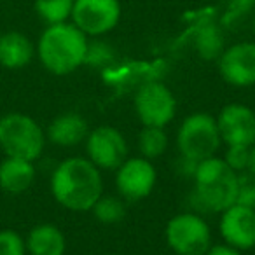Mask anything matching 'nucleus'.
<instances>
[{
  "mask_svg": "<svg viewBox=\"0 0 255 255\" xmlns=\"http://www.w3.org/2000/svg\"><path fill=\"white\" fill-rule=\"evenodd\" d=\"M49 187L60 206L70 212H91L103 196L102 170L88 157H67L53 170Z\"/></svg>",
  "mask_w": 255,
  "mask_h": 255,
  "instance_id": "obj_1",
  "label": "nucleus"
},
{
  "mask_svg": "<svg viewBox=\"0 0 255 255\" xmlns=\"http://www.w3.org/2000/svg\"><path fill=\"white\" fill-rule=\"evenodd\" d=\"M219 74L229 86H255V42L245 40L226 47L219 56Z\"/></svg>",
  "mask_w": 255,
  "mask_h": 255,
  "instance_id": "obj_12",
  "label": "nucleus"
},
{
  "mask_svg": "<svg viewBox=\"0 0 255 255\" xmlns=\"http://www.w3.org/2000/svg\"><path fill=\"white\" fill-rule=\"evenodd\" d=\"M236 203L255 210V177H252L247 171L240 173V192H238Z\"/></svg>",
  "mask_w": 255,
  "mask_h": 255,
  "instance_id": "obj_24",
  "label": "nucleus"
},
{
  "mask_svg": "<svg viewBox=\"0 0 255 255\" xmlns=\"http://www.w3.org/2000/svg\"><path fill=\"white\" fill-rule=\"evenodd\" d=\"M192 201L196 213H222L238 201L240 173L224 157H208L198 163L194 171Z\"/></svg>",
  "mask_w": 255,
  "mask_h": 255,
  "instance_id": "obj_2",
  "label": "nucleus"
},
{
  "mask_svg": "<svg viewBox=\"0 0 255 255\" xmlns=\"http://www.w3.org/2000/svg\"><path fill=\"white\" fill-rule=\"evenodd\" d=\"M219 231L224 243L240 252L255 248V210L234 203L220 213Z\"/></svg>",
  "mask_w": 255,
  "mask_h": 255,
  "instance_id": "obj_13",
  "label": "nucleus"
},
{
  "mask_svg": "<svg viewBox=\"0 0 255 255\" xmlns=\"http://www.w3.org/2000/svg\"><path fill=\"white\" fill-rule=\"evenodd\" d=\"M133 105L142 126L166 128L177 114V98L171 89L159 81L140 86L133 98Z\"/></svg>",
  "mask_w": 255,
  "mask_h": 255,
  "instance_id": "obj_7",
  "label": "nucleus"
},
{
  "mask_svg": "<svg viewBox=\"0 0 255 255\" xmlns=\"http://www.w3.org/2000/svg\"><path fill=\"white\" fill-rule=\"evenodd\" d=\"M35 163L18 157H7L0 161V189L7 194H23L35 182Z\"/></svg>",
  "mask_w": 255,
  "mask_h": 255,
  "instance_id": "obj_16",
  "label": "nucleus"
},
{
  "mask_svg": "<svg viewBox=\"0 0 255 255\" xmlns=\"http://www.w3.org/2000/svg\"><path fill=\"white\" fill-rule=\"evenodd\" d=\"M196 49H198L199 56L205 60H219V56L224 51V40L220 32L215 26H205L199 32L198 39H196Z\"/></svg>",
  "mask_w": 255,
  "mask_h": 255,
  "instance_id": "obj_21",
  "label": "nucleus"
},
{
  "mask_svg": "<svg viewBox=\"0 0 255 255\" xmlns=\"http://www.w3.org/2000/svg\"><path fill=\"white\" fill-rule=\"evenodd\" d=\"M222 145L215 116L208 112H194L182 121L177 131L178 152L185 159L196 163L217 156Z\"/></svg>",
  "mask_w": 255,
  "mask_h": 255,
  "instance_id": "obj_5",
  "label": "nucleus"
},
{
  "mask_svg": "<svg viewBox=\"0 0 255 255\" xmlns=\"http://www.w3.org/2000/svg\"><path fill=\"white\" fill-rule=\"evenodd\" d=\"M215 119L220 140L227 147L250 149L255 145V112L250 107L243 103H229Z\"/></svg>",
  "mask_w": 255,
  "mask_h": 255,
  "instance_id": "obj_11",
  "label": "nucleus"
},
{
  "mask_svg": "<svg viewBox=\"0 0 255 255\" xmlns=\"http://www.w3.org/2000/svg\"><path fill=\"white\" fill-rule=\"evenodd\" d=\"M247 173H250L252 177H255V145L250 147V152H248V164H247Z\"/></svg>",
  "mask_w": 255,
  "mask_h": 255,
  "instance_id": "obj_27",
  "label": "nucleus"
},
{
  "mask_svg": "<svg viewBox=\"0 0 255 255\" xmlns=\"http://www.w3.org/2000/svg\"><path fill=\"white\" fill-rule=\"evenodd\" d=\"M84 143L88 159L102 171H116L129 157V147L124 135L109 124L91 129Z\"/></svg>",
  "mask_w": 255,
  "mask_h": 255,
  "instance_id": "obj_9",
  "label": "nucleus"
},
{
  "mask_svg": "<svg viewBox=\"0 0 255 255\" xmlns=\"http://www.w3.org/2000/svg\"><path fill=\"white\" fill-rule=\"evenodd\" d=\"M205 255H243L238 248L231 247L227 243H217V245H212V247L206 250Z\"/></svg>",
  "mask_w": 255,
  "mask_h": 255,
  "instance_id": "obj_26",
  "label": "nucleus"
},
{
  "mask_svg": "<svg viewBox=\"0 0 255 255\" xmlns=\"http://www.w3.org/2000/svg\"><path fill=\"white\" fill-rule=\"evenodd\" d=\"M138 152L142 157L149 161H154L161 157L168 149V135L164 128H150L143 126L138 135Z\"/></svg>",
  "mask_w": 255,
  "mask_h": 255,
  "instance_id": "obj_18",
  "label": "nucleus"
},
{
  "mask_svg": "<svg viewBox=\"0 0 255 255\" xmlns=\"http://www.w3.org/2000/svg\"><path fill=\"white\" fill-rule=\"evenodd\" d=\"M0 255H26L25 238L12 229H0Z\"/></svg>",
  "mask_w": 255,
  "mask_h": 255,
  "instance_id": "obj_22",
  "label": "nucleus"
},
{
  "mask_svg": "<svg viewBox=\"0 0 255 255\" xmlns=\"http://www.w3.org/2000/svg\"><path fill=\"white\" fill-rule=\"evenodd\" d=\"M70 21L88 39L112 32L121 21L119 0H74Z\"/></svg>",
  "mask_w": 255,
  "mask_h": 255,
  "instance_id": "obj_8",
  "label": "nucleus"
},
{
  "mask_svg": "<svg viewBox=\"0 0 255 255\" xmlns=\"http://www.w3.org/2000/svg\"><path fill=\"white\" fill-rule=\"evenodd\" d=\"M35 14L47 25H58L70 19L74 0H33Z\"/></svg>",
  "mask_w": 255,
  "mask_h": 255,
  "instance_id": "obj_19",
  "label": "nucleus"
},
{
  "mask_svg": "<svg viewBox=\"0 0 255 255\" xmlns=\"http://www.w3.org/2000/svg\"><path fill=\"white\" fill-rule=\"evenodd\" d=\"M254 32H255V23H254Z\"/></svg>",
  "mask_w": 255,
  "mask_h": 255,
  "instance_id": "obj_28",
  "label": "nucleus"
},
{
  "mask_svg": "<svg viewBox=\"0 0 255 255\" xmlns=\"http://www.w3.org/2000/svg\"><path fill=\"white\" fill-rule=\"evenodd\" d=\"M89 135V124L79 112H63L56 116L49 123L46 129L47 142L53 145L63 147H75L79 143L86 142Z\"/></svg>",
  "mask_w": 255,
  "mask_h": 255,
  "instance_id": "obj_14",
  "label": "nucleus"
},
{
  "mask_svg": "<svg viewBox=\"0 0 255 255\" xmlns=\"http://www.w3.org/2000/svg\"><path fill=\"white\" fill-rule=\"evenodd\" d=\"M114 53L110 49L109 44L100 42V40H89L88 44V53H86L84 65H91V67H105L112 61Z\"/></svg>",
  "mask_w": 255,
  "mask_h": 255,
  "instance_id": "obj_23",
  "label": "nucleus"
},
{
  "mask_svg": "<svg viewBox=\"0 0 255 255\" xmlns=\"http://www.w3.org/2000/svg\"><path fill=\"white\" fill-rule=\"evenodd\" d=\"M0 35H2V30H0Z\"/></svg>",
  "mask_w": 255,
  "mask_h": 255,
  "instance_id": "obj_29",
  "label": "nucleus"
},
{
  "mask_svg": "<svg viewBox=\"0 0 255 255\" xmlns=\"http://www.w3.org/2000/svg\"><path fill=\"white\" fill-rule=\"evenodd\" d=\"M47 143L46 129L23 112H11L0 117V150L7 157L35 163Z\"/></svg>",
  "mask_w": 255,
  "mask_h": 255,
  "instance_id": "obj_4",
  "label": "nucleus"
},
{
  "mask_svg": "<svg viewBox=\"0 0 255 255\" xmlns=\"http://www.w3.org/2000/svg\"><path fill=\"white\" fill-rule=\"evenodd\" d=\"M28 255H65L67 238L58 226L49 222L37 224L25 238Z\"/></svg>",
  "mask_w": 255,
  "mask_h": 255,
  "instance_id": "obj_17",
  "label": "nucleus"
},
{
  "mask_svg": "<svg viewBox=\"0 0 255 255\" xmlns=\"http://www.w3.org/2000/svg\"><path fill=\"white\" fill-rule=\"evenodd\" d=\"M35 58V44L23 32H2L0 35V67L21 70Z\"/></svg>",
  "mask_w": 255,
  "mask_h": 255,
  "instance_id": "obj_15",
  "label": "nucleus"
},
{
  "mask_svg": "<svg viewBox=\"0 0 255 255\" xmlns=\"http://www.w3.org/2000/svg\"><path fill=\"white\" fill-rule=\"evenodd\" d=\"M116 173V187L119 198L126 201H142L154 191L157 182V171L152 161L142 156L128 157Z\"/></svg>",
  "mask_w": 255,
  "mask_h": 255,
  "instance_id": "obj_10",
  "label": "nucleus"
},
{
  "mask_svg": "<svg viewBox=\"0 0 255 255\" xmlns=\"http://www.w3.org/2000/svg\"><path fill=\"white\" fill-rule=\"evenodd\" d=\"M93 215L102 224H117L126 215V206L123 203V198L117 196H105L103 194L95 206L91 208Z\"/></svg>",
  "mask_w": 255,
  "mask_h": 255,
  "instance_id": "obj_20",
  "label": "nucleus"
},
{
  "mask_svg": "<svg viewBox=\"0 0 255 255\" xmlns=\"http://www.w3.org/2000/svg\"><path fill=\"white\" fill-rule=\"evenodd\" d=\"M164 238L177 255H205L212 247V229L196 212L178 213L168 220Z\"/></svg>",
  "mask_w": 255,
  "mask_h": 255,
  "instance_id": "obj_6",
  "label": "nucleus"
},
{
  "mask_svg": "<svg viewBox=\"0 0 255 255\" xmlns=\"http://www.w3.org/2000/svg\"><path fill=\"white\" fill-rule=\"evenodd\" d=\"M89 39L72 21L47 25L35 44V56L53 75H68L86 61Z\"/></svg>",
  "mask_w": 255,
  "mask_h": 255,
  "instance_id": "obj_3",
  "label": "nucleus"
},
{
  "mask_svg": "<svg viewBox=\"0 0 255 255\" xmlns=\"http://www.w3.org/2000/svg\"><path fill=\"white\" fill-rule=\"evenodd\" d=\"M248 152L250 149H240V147H227L224 161L238 173H243L248 164Z\"/></svg>",
  "mask_w": 255,
  "mask_h": 255,
  "instance_id": "obj_25",
  "label": "nucleus"
}]
</instances>
